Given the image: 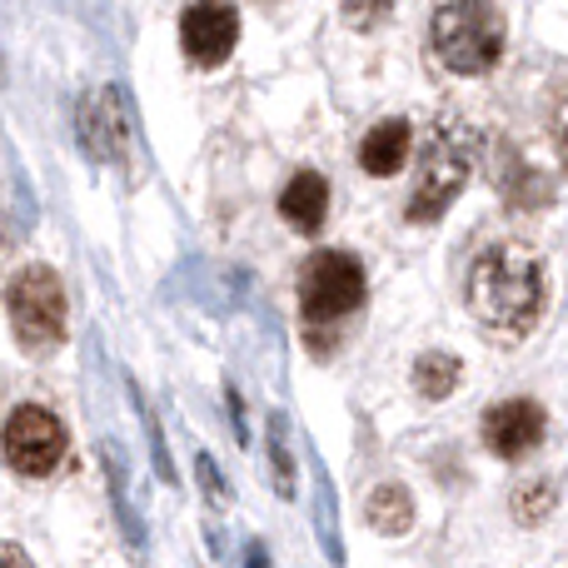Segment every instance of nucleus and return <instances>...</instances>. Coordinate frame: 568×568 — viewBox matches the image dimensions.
Segmentation results:
<instances>
[{
	"label": "nucleus",
	"mask_w": 568,
	"mask_h": 568,
	"mask_svg": "<svg viewBox=\"0 0 568 568\" xmlns=\"http://www.w3.org/2000/svg\"><path fill=\"white\" fill-rule=\"evenodd\" d=\"M544 409L534 399H504L484 414V444L499 459H524L544 444Z\"/></svg>",
	"instance_id": "nucleus-8"
},
{
	"label": "nucleus",
	"mask_w": 568,
	"mask_h": 568,
	"mask_svg": "<svg viewBox=\"0 0 568 568\" xmlns=\"http://www.w3.org/2000/svg\"><path fill=\"white\" fill-rule=\"evenodd\" d=\"M280 215H284V225L314 235L324 225V215H329V185H324V175H314V170L294 175L280 195Z\"/></svg>",
	"instance_id": "nucleus-11"
},
{
	"label": "nucleus",
	"mask_w": 568,
	"mask_h": 568,
	"mask_svg": "<svg viewBox=\"0 0 568 568\" xmlns=\"http://www.w3.org/2000/svg\"><path fill=\"white\" fill-rule=\"evenodd\" d=\"M80 135H85V150L95 160L120 155V145H125V120H120L115 90H100L95 100H85V110H80Z\"/></svg>",
	"instance_id": "nucleus-10"
},
{
	"label": "nucleus",
	"mask_w": 568,
	"mask_h": 568,
	"mask_svg": "<svg viewBox=\"0 0 568 568\" xmlns=\"http://www.w3.org/2000/svg\"><path fill=\"white\" fill-rule=\"evenodd\" d=\"M544 304H549V275L529 245L499 240V245L479 250L469 270V310L479 314L484 329L504 334V339H524L539 324Z\"/></svg>",
	"instance_id": "nucleus-1"
},
{
	"label": "nucleus",
	"mask_w": 568,
	"mask_h": 568,
	"mask_svg": "<svg viewBox=\"0 0 568 568\" xmlns=\"http://www.w3.org/2000/svg\"><path fill=\"white\" fill-rule=\"evenodd\" d=\"M6 314L26 354H50L65 339V284L50 265H26L6 290Z\"/></svg>",
	"instance_id": "nucleus-4"
},
{
	"label": "nucleus",
	"mask_w": 568,
	"mask_h": 568,
	"mask_svg": "<svg viewBox=\"0 0 568 568\" xmlns=\"http://www.w3.org/2000/svg\"><path fill=\"white\" fill-rule=\"evenodd\" d=\"M554 145H559V160L568 165V90L559 95V105H554Z\"/></svg>",
	"instance_id": "nucleus-16"
},
{
	"label": "nucleus",
	"mask_w": 568,
	"mask_h": 568,
	"mask_svg": "<svg viewBox=\"0 0 568 568\" xmlns=\"http://www.w3.org/2000/svg\"><path fill=\"white\" fill-rule=\"evenodd\" d=\"M474 155H479V135L459 120H439L424 135L419 150V175H414V195H409V220L414 225H434L444 210L459 200V190L474 175Z\"/></svg>",
	"instance_id": "nucleus-3"
},
{
	"label": "nucleus",
	"mask_w": 568,
	"mask_h": 568,
	"mask_svg": "<svg viewBox=\"0 0 568 568\" xmlns=\"http://www.w3.org/2000/svg\"><path fill=\"white\" fill-rule=\"evenodd\" d=\"M235 45H240V10L225 6V0H195L180 16V50L195 65H225Z\"/></svg>",
	"instance_id": "nucleus-7"
},
{
	"label": "nucleus",
	"mask_w": 568,
	"mask_h": 568,
	"mask_svg": "<svg viewBox=\"0 0 568 568\" xmlns=\"http://www.w3.org/2000/svg\"><path fill=\"white\" fill-rule=\"evenodd\" d=\"M409 150H414V130H409V120H379V125L364 135V145H359V165H364V175H374V180H384V175H394V170L409 160Z\"/></svg>",
	"instance_id": "nucleus-9"
},
{
	"label": "nucleus",
	"mask_w": 568,
	"mask_h": 568,
	"mask_svg": "<svg viewBox=\"0 0 568 568\" xmlns=\"http://www.w3.org/2000/svg\"><path fill=\"white\" fill-rule=\"evenodd\" d=\"M369 524L379 534H404L414 524V504H409V489L399 484H384V489L369 494Z\"/></svg>",
	"instance_id": "nucleus-12"
},
{
	"label": "nucleus",
	"mask_w": 568,
	"mask_h": 568,
	"mask_svg": "<svg viewBox=\"0 0 568 568\" xmlns=\"http://www.w3.org/2000/svg\"><path fill=\"white\" fill-rule=\"evenodd\" d=\"M549 509H554V484H524V489L514 494V514H519L524 524H539Z\"/></svg>",
	"instance_id": "nucleus-14"
},
{
	"label": "nucleus",
	"mask_w": 568,
	"mask_h": 568,
	"mask_svg": "<svg viewBox=\"0 0 568 568\" xmlns=\"http://www.w3.org/2000/svg\"><path fill=\"white\" fill-rule=\"evenodd\" d=\"M434 55L454 75H484L504 55V10L499 0H434L429 20Z\"/></svg>",
	"instance_id": "nucleus-2"
},
{
	"label": "nucleus",
	"mask_w": 568,
	"mask_h": 568,
	"mask_svg": "<svg viewBox=\"0 0 568 568\" xmlns=\"http://www.w3.org/2000/svg\"><path fill=\"white\" fill-rule=\"evenodd\" d=\"M364 304V270L354 255L344 250H320V255L304 260L300 270V314L304 324L324 329V324H339L344 314H354Z\"/></svg>",
	"instance_id": "nucleus-5"
},
{
	"label": "nucleus",
	"mask_w": 568,
	"mask_h": 568,
	"mask_svg": "<svg viewBox=\"0 0 568 568\" xmlns=\"http://www.w3.org/2000/svg\"><path fill=\"white\" fill-rule=\"evenodd\" d=\"M459 359H454V354H424L419 364H414V384H419V394L424 399H449L454 394V384H459Z\"/></svg>",
	"instance_id": "nucleus-13"
},
{
	"label": "nucleus",
	"mask_w": 568,
	"mask_h": 568,
	"mask_svg": "<svg viewBox=\"0 0 568 568\" xmlns=\"http://www.w3.org/2000/svg\"><path fill=\"white\" fill-rule=\"evenodd\" d=\"M0 568H36L26 559V549H16V544H0Z\"/></svg>",
	"instance_id": "nucleus-17"
},
{
	"label": "nucleus",
	"mask_w": 568,
	"mask_h": 568,
	"mask_svg": "<svg viewBox=\"0 0 568 568\" xmlns=\"http://www.w3.org/2000/svg\"><path fill=\"white\" fill-rule=\"evenodd\" d=\"M389 6L394 0H349V6H344V20H349L354 30H369L379 16H389Z\"/></svg>",
	"instance_id": "nucleus-15"
},
{
	"label": "nucleus",
	"mask_w": 568,
	"mask_h": 568,
	"mask_svg": "<svg viewBox=\"0 0 568 568\" xmlns=\"http://www.w3.org/2000/svg\"><path fill=\"white\" fill-rule=\"evenodd\" d=\"M65 449H70L65 424H60L50 409H40V404L10 409L6 429H0V454H6V464L16 474H26V479L55 474L60 464H65Z\"/></svg>",
	"instance_id": "nucleus-6"
}]
</instances>
